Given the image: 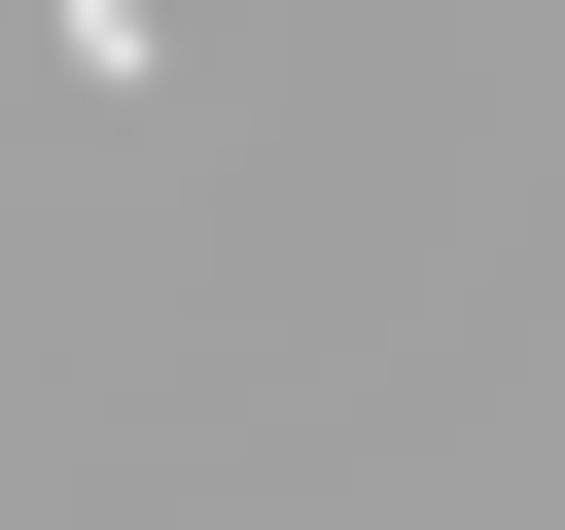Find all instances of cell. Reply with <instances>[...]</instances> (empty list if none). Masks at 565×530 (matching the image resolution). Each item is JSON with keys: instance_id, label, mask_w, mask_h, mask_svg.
Wrapping results in <instances>:
<instances>
[{"instance_id": "6da1fadb", "label": "cell", "mask_w": 565, "mask_h": 530, "mask_svg": "<svg viewBox=\"0 0 565 530\" xmlns=\"http://www.w3.org/2000/svg\"><path fill=\"white\" fill-rule=\"evenodd\" d=\"M71 35H106V71H141V0H71Z\"/></svg>"}]
</instances>
